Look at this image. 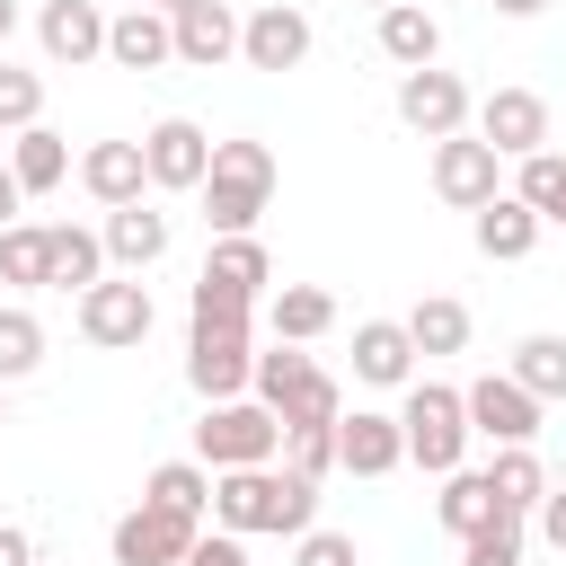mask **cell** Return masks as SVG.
<instances>
[{"label": "cell", "mask_w": 566, "mask_h": 566, "mask_svg": "<svg viewBox=\"0 0 566 566\" xmlns=\"http://www.w3.org/2000/svg\"><path fill=\"white\" fill-rule=\"evenodd\" d=\"M460 407H469V433H478V442H539V416H548L513 371H478V380L460 389Z\"/></svg>", "instance_id": "12"}, {"label": "cell", "mask_w": 566, "mask_h": 566, "mask_svg": "<svg viewBox=\"0 0 566 566\" xmlns=\"http://www.w3.org/2000/svg\"><path fill=\"white\" fill-rule=\"evenodd\" d=\"M177 566H248V539H239V531H212V522H203V531H195V548H186Z\"/></svg>", "instance_id": "41"}, {"label": "cell", "mask_w": 566, "mask_h": 566, "mask_svg": "<svg viewBox=\"0 0 566 566\" xmlns=\"http://www.w3.org/2000/svg\"><path fill=\"white\" fill-rule=\"evenodd\" d=\"M142 504H159V513H177V522H212V469L186 451V460H159L150 478H142Z\"/></svg>", "instance_id": "26"}, {"label": "cell", "mask_w": 566, "mask_h": 566, "mask_svg": "<svg viewBox=\"0 0 566 566\" xmlns=\"http://www.w3.org/2000/svg\"><path fill=\"white\" fill-rule=\"evenodd\" d=\"M168 35H177V62H186V71H221V62H239V9H230V0H195V9H177Z\"/></svg>", "instance_id": "19"}, {"label": "cell", "mask_w": 566, "mask_h": 566, "mask_svg": "<svg viewBox=\"0 0 566 566\" xmlns=\"http://www.w3.org/2000/svg\"><path fill=\"white\" fill-rule=\"evenodd\" d=\"M274 460H283L292 478L318 486V478L336 469V424H283V451H274Z\"/></svg>", "instance_id": "36"}, {"label": "cell", "mask_w": 566, "mask_h": 566, "mask_svg": "<svg viewBox=\"0 0 566 566\" xmlns=\"http://www.w3.org/2000/svg\"><path fill=\"white\" fill-rule=\"evenodd\" d=\"M407 336H416V354H460V345H469V301L424 292V301L407 310Z\"/></svg>", "instance_id": "32"}, {"label": "cell", "mask_w": 566, "mask_h": 566, "mask_svg": "<svg viewBox=\"0 0 566 566\" xmlns=\"http://www.w3.org/2000/svg\"><path fill=\"white\" fill-rule=\"evenodd\" d=\"M18 27H27V0H0V44H9Z\"/></svg>", "instance_id": "45"}, {"label": "cell", "mask_w": 566, "mask_h": 566, "mask_svg": "<svg viewBox=\"0 0 566 566\" xmlns=\"http://www.w3.org/2000/svg\"><path fill=\"white\" fill-rule=\"evenodd\" d=\"M0 566H35V539L18 522H0Z\"/></svg>", "instance_id": "43"}, {"label": "cell", "mask_w": 566, "mask_h": 566, "mask_svg": "<svg viewBox=\"0 0 566 566\" xmlns=\"http://www.w3.org/2000/svg\"><path fill=\"white\" fill-rule=\"evenodd\" d=\"M106 274V239L88 230V221H44V292H88Z\"/></svg>", "instance_id": "23"}, {"label": "cell", "mask_w": 566, "mask_h": 566, "mask_svg": "<svg viewBox=\"0 0 566 566\" xmlns=\"http://www.w3.org/2000/svg\"><path fill=\"white\" fill-rule=\"evenodd\" d=\"M469 115H478V97H469V80H460V71H442V62L398 71V124H407V133L442 142V133H469Z\"/></svg>", "instance_id": "9"}, {"label": "cell", "mask_w": 566, "mask_h": 566, "mask_svg": "<svg viewBox=\"0 0 566 566\" xmlns=\"http://www.w3.org/2000/svg\"><path fill=\"white\" fill-rule=\"evenodd\" d=\"M203 230L212 239H230V230H256L265 221V203H274V150L265 142H248V133H230V142H212V168H203Z\"/></svg>", "instance_id": "2"}, {"label": "cell", "mask_w": 566, "mask_h": 566, "mask_svg": "<svg viewBox=\"0 0 566 566\" xmlns=\"http://www.w3.org/2000/svg\"><path fill=\"white\" fill-rule=\"evenodd\" d=\"M195 531H203V522H177V513H159V504H133V513L106 531V557H115V566H177V557L195 548Z\"/></svg>", "instance_id": "16"}, {"label": "cell", "mask_w": 566, "mask_h": 566, "mask_svg": "<svg viewBox=\"0 0 566 566\" xmlns=\"http://www.w3.org/2000/svg\"><path fill=\"white\" fill-rule=\"evenodd\" d=\"M318 522V486L292 478L283 460L265 469H212V531H239V539H301Z\"/></svg>", "instance_id": "1"}, {"label": "cell", "mask_w": 566, "mask_h": 566, "mask_svg": "<svg viewBox=\"0 0 566 566\" xmlns=\"http://www.w3.org/2000/svg\"><path fill=\"white\" fill-rule=\"evenodd\" d=\"M548 0H495V18H539Z\"/></svg>", "instance_id": "46"}, {"label": "cell", "mask_w": 566, "mask_h": 566, "mask_svg": "<svg viewBox=\"0 0 566 566\" xmlns=\"http://www.w3.org/2000/svg\"><path fill=\"white\" fill-rule=\"evenodd\" d=\"M97 239H106V265H115V274H150V265L168 256V212H150V195H142V203H115V212L97 221Z\"/></svg>", "instance_id": "20"}, {"label": "cell", "mask_w": 566, "mask_h": 566, "mask_svg": "<svg viewBox=\"0 0 566 566\" xmlns=\"http://www.w3.org/2000/svg\"><path fill=\"white\" fill-rule=\"evenodd\" d=\"M398 433H407V460H416L424 478H451V469L469 460V442H478L460 389H451V380H424V371L398 389Z\"/></svg>", "instance_id": "4"}, {"label": "cell", "mask_w": 566, "mask_h": 566, "mask_svg": "<svg viewBox=\"0 0 566 566\" xmlns=\"http://www.w3.org/2000/svg\"><path fill=\"white\" fill-rule=\"evenodd\" d=\"M203 274H212V283H230V292H248V301H265L274 256H265V239H256V230H230V239H212V248H203Z\"/></svg>", "instance_id": "29"}, {"label": "cell", "mask_w": 566, "mask_h": 566, "mask_svg": "<svg viewBox=\"0 0 566 566\" xmlns=\"http://www.w3.org/2000/svg\"><path fill=\"white\" fill-rule=\"evenodd\" d=\"M292 566H363V557H354V539H345V531H327V522H310V531L292 539Z\"/></svg>", "instance_id": "40"}, {"label": "cell", "mask_w": 566, "mask_h": 566, "mask_svg": "<svg viewBox=\"0 0 566 566\" xmlns=\"http://www.w3.org/2000/svg\"><path fill=\"white\" fill-rule=\"evenodd\" d=\"M469 133L513 168V159L548 150V97H539V88H486V97H478V115H469Z\"/></svg>", "instance_id": "10"}, {"label": "cell", "mask_w": 566, "mask_h": 566, "mask_svg": "<svg viewBox=\"0 0 566 566\" xmlns=\"http://www.w3.org/2000/svg\"><path fill=\"white\" fill-rule=\"evenodd\" d=\"M35 44H44L53 71L106 62V0H44L35 9Z\"/></svg>", "instance_id": "14"}, {"label": "cell", "mask_w": 566, "mask_h": 566, "mask_svg": "<svg viewBox=\"0 0 566 566\" xmlns=\"http://www.w3.org/2000/svg\"><path fill=\"white\" fill-rule=\"evenodd\" d=\"M0 283L9 292H44V221H9L0 230Z\"/></svg>", "instance_id": "35"}, {"label": "cell", "mask_w": 566, "mask_h": 566, "mask_svg": "<svg viewBox=\"0 0 566 566\" xmlns=\"http://www.w3.org/2000/svg\"><path fill=\"white\" fill-rule=\"evenodd\" d=\"M248 398H256V407H274V424H336V416H345V380H336L318 354L283 345V336L256 354Z\"/></svg>", "instance_id": "3"}, {"label": "cell", "mask_w": 566, "mask_h": 566, "mask_svg": "<svg viewBox=\"0 0 566 566\" xmlns=\"http://www.w3.org/2000/svg\"><path fill=\"white\" fill-rule=\"evenodd\" d=\"M44 363V318L27 301H0V380H27Z\"/></svg>", "instance_id": "34"}, {"label": "cell", "mask_w": 566, "mask_h": 566, "mask_svg": "<svg viewBox=\"0 0 566 566\" xmlns=\"http://www.w3.org/2000/svg\"><path fill=\"white\" fill-rule=\"evenodd\" d=\"M504 371H513V380H522V389H531L539 407H557V398H566V336H557V327H539V336H522Z\"/></svg>", "instance_id": "31"}, {"label": "cell", "mask_w": 566, "mask_h": 566, "mask_svg": "<svg viewBox=\"0 0 566 566\" xmlns=\"http://www.w3.org/2000/svg\"><path fill=\"white\" fill-rule=\"evenodd\" d=\"M433 195H442L451 212H478L486 195H504V159H495L478 133H442V142H433Z\"/></svg>", "instance_id": "13"}, {"label": "cell", "mask_w": 566, "mask_h": 566, "mask_svg": "<svg viewBox=\"0 0 566 566\" xmlns=\"http://www.w3.org/2000/svg\"><path fill=\"white\" fill-rule=\"evenodd\" d=\"M256 371V318H186V389L195 398H248Z\"/></svg>", "instance_id": "6"}, {"label": "cell", "mask_w": 566, "mask_h": 566, "mask_svg": "<svg viewBox=\"0 0 566 566\" xmlns=\"http://www.w3.org/2000/svg\"><path fill=\"white\" fill-rule=\"evenodd\" d=\"M9 177H18L27 195H53V186L71 177V142H62L53 124H27V133H9Z\"/></svg>", "instance_id": "28"}, {"label": "cell", "mask_w": 566, "mask_h": 566, "mask_svg": "<svg viewBox=\"0 0 566 566\" xmlns=\"http://www.w3.org/2000/svg\"><path fill=\"white\" fill-rule=\"evenodd\" d=\"M336 469H345V478H389V469H407V433H398V416H389V407H354V416H336Z\"/></svg>", "instance_id": "15"}, {"label": "cell", "mask_w": 566, "mask_h": 566, "mask_svg": "<svg viewBox=\"0 0 566 566\" xmlns=\"http://www.w3.org/2000/svg\"><path fill=\"white\" fill-rule=\"evenodd\" d=\"M433 522H442L451 539H478L486 522H504V504H495V486H486V469H469V460H460V469L442 478V495H433Z\"/></svg>", "instance_id": "27"}, {"label": "cell", "mask_w": 566, "mask_h": 566, "mask_svg": "<svg viewBox=\"0 0 566 566\" xmlns=\"http://www.w3.org/2000/svg\"><path fill=\"white\" fill-rule=\"evenodd\" d=\"M35 566H53V557H35Z\"/></svg>", "instance_id": "50"}, {"label": "cell", "mask_w": 566, "mask_h": 566, "mask_svg": "<svg viewBox=\"0 0 566 566\" xmlns=\"http://www.w3.org/2000/svg\"><path fill=\"white\" fill-rule=\"evenodd\" d=\"M9 221H27V186H18L9 159H0V230H9Z\"/></svg>", "instance_id": "44"}, {"label": "cell", "mask_w": 566, "mask_h": 566, "mask_svg": "<svg viewBox=\"0 0 566 566\" xmlns=\"http://www.w3.org/2000/svg\"><path fill=\"white\" fill-rule=\"evenodd\" d=\"M486 486H495V504H504V513H522V522H531V504L548 495V469H539V451H531V442H495Z\"/></svg>", "instance_id": "30"}, {"label": "cell", "mask_w": 566, "mask_h": 566, "mask_svg": "<svg viewBox=\"0 0 566 566\" xmlns=\"http://www.w3.org/2000/svg\"><path fill=\"white\" fill-rule=\"evenodd\" d=\"M531 522H539V539H548V548H566V486H548V495L531 504Z\"/></svg>", "instance_id": "42"}, {"label": "cell", "mask_w": 566, "mask_h": 566, "mask_svg": "<svg viewBox=\"0 0 566 566\" xmlns=\"http://www.w3.org/2000/svg\"><path fill=\"white\" fill-rule=\"evenodd\" d=\"M363 9H389V0H363Z\"/></svg>", "instance_id": "49"}, {"label": "cell", "mask_w": 566, "mask_h": 566, "mask_svg": "<svg viewBox=\"0 0 566 566\" xmlns=\"http://www.w3.org/2000/svg\"><path fill=\"white\" fill-rule=\"evenodd\" d=\"M115 9H124V0H115Z\"/></svg>", "instance_id": "51"}, {"label": "cell", "mask_w": 566, "mask_h": 566, "mask_svg": "<svg viewBox=\"0 0 566 566\" xmlns=\"http://www.w3.org/2000/svg\"><path fill=\"white\" fill-rule=\"evenodd\" d=\"M106 62H115V71H159V62H177L168 9H150V0H124V9H106Z\"/></svg>", "instance_id": "17"}, {"label": "cell", "mask_w": 566, "mask_h": 566, "mask_svg": "<svg viewBox=\"0 0 566 566\" xmlns=\"http://www.w3.org/2000/svg\"><path fill=\"white\" fill-rule=\"evenodd\" d=\"M274 451H283L274 407H256V398H203V416H195V460L203 469H265Z\"/></svg>", "instance_id": "5"}, {"label": "cell", "mask_w": 566, "mask_h": 566, "mask_svg": "<svg viewBox=\"0 0 566 566\" xmlns=\"http://www.w3.org/2000/svg\"><path fill=\"white\" fill-rule=\"evenodd\" d=\"M142 168H150V195H195L203 168H212V133L195 115H159L142 133Z\"/></svg>", "instance_id": "11"}, {"label": "cell", "mask_w": 566, "mask_h": 566, "mask_svg": "<svg viewBox=\"0 0 566 566\" xmlns=\"http://www.w3.org/2000/svg\"><path fill=\"white\" fill-rule=\"evenodd\" d=\"M310 44H318V27H310L301 0H256V9L239 18V62H248V71H301Z\"/></svg>", "instance_id": "8"}, {"label": "cell", "mask_w": 566, "mask_h": 566, "mask_svg": "<svg viewBox=\"0 0 566 566\" xmlns=\"http://www.w3.org/2000/svg\"><path fill=\"white\" fill-rule=\"evenodd\" d=\"M27 124H44V80L0 53V133H27Z\"/></svg>", "instance_id": "37"}, {"label": "cell", "mask_w": 566, "mask_h": 566, "mask_svg": "<svg viewBox=\"0 0 566 566\" xmlns=\"http://www.w3.org/2000/svg\"><path fill=\"white\" fill-rule=\"evenodd\" d=\"M539 230H548V221H539L513 186H504V195H486V203L469 212V239H478V256H486V265H522V256L539 248Z\"/></svg>", "instance_id": "18"}, {"label": "cell", "mask_w": 566, "mask_h": 566, "mask_svg": "<svg viewBox=\"0 0 566 566\" xmlns=\"http://www.w3.org/2000/svg\"><path fill=\"white\" fill-rule=\"evenodd\" d=\"M71 318H80V336H88V345L124 354V345H142V336H150V318H159V310H150V283H142V274H115V265H106V274L71 301Z\"/></svg>", "instance_id": "7"}, {"label": "cell", "mask_w": 566, "mask_h": 566, "mask_svg": "<svg viewBox=\"0 0 566 566\" xmlns=\"http://www.w3.org/2000/svg\"><path fill=\"white\" fill-rule=\"evenodd\" d=\"M71 177L115 212V203H142L150 195V168H142V142H88L80 159H71Z\"/></svg>", "instance_id": "22"}, {"label": "cell", "mask_w": 566, "mask_h": 566, "mask_svg": "<svg viewBox=\"0 0 566 566\" xmlns=\"http://www.w3.org/2000/svg\"><path fill=\"white\" fill-rule=\"evenodd\" d=\"M150 9H168V18H177V9H195V0H150Z\"/></svg>", "instance_id": "47"}, {"label": "cell", "mask_w": 566, "mask_h": 566, "mask_svg": "<svg viewBox=\"0 0 566 566\" xmlns=\"http://www.w3.org/2000/svg\"><path fill=\"white\" fill-rule=\"evenodd\" d=\"M265 327H274L283 345H318V336L336 327V292H327V283H274V292H265Z\"/></svg>", "instance_id": "25"}, {"label": "cell", "mask_w": 566, "mask_h": 566, "mask_svg": "<svg viewBox=\"0 0 566 566\" xmlns=\"http://www.w3.org/2000/svg\"><path fill=\"white\" fill-rule=\"evenodd\" d=\"M504 186H513V195H522L539 221H557V230H566V159H557V150H531V159H513V177H504Z\"/></svg>", "instance_id": "33"}, {"label": "cell", "mask_w": 566, "mask_h": 566, "mask_svg": "<svg viewBox=\"0 0 566 566\" xmlns=\"http://www.w3.org/2000/svg\"><path fill=\"white\" fill-rule=\"evenodd\" d=\"M522 513H504V522H486L478 539H460V566H522Z\"/></svg>", "instance_id": "38"}, {"label": "cell", "mask_w": 566, "mask_h": 566, "mask_svg": "<svg viewBox=\"0 0 566 566\" xmlns=\"http://www.w3.org/2000/svg\"><path fill=\"white\" fill-rule=\"evenodd\" d=\"M354 380H363V389H407V380H416V336H407V318H363V327H354Z\"/></svg>", "instance_id": "24"}, {"label": "cell", "mask_w": 566, "mask_h": 566, "mask_svg": "<svg viewBox=\"0 0 566 566\" xmlns=\"http://www.w3.org/2000/svg\"><path fill=\"white\" fill-rule=\"evenodd\" d=\"M186 318H256V301H248V292H230V283H212V274H195Z\"/></svg>", "instance_id": "39"}, {"label": "cell", "mask_w": 566, "mask_h": 566, "mask_svg": "<svg viewBox=\"0 0 566 566\" xmlns=\"http://www.w3.org/2000/svg\"><path fill=\"white\" fill-rule=\"evenodd\" d=\"M0 433H9V380H0Z\"/></svg>", "instance_id": "48"}, {"label": "cell", "mask_w": 566, "mask_h": 566, "mask_svg": "<svg viewBox=\"0 0 566 566\" xmlns=\"http://www.w3.org/2000/svg\"><path fill=\"white\" fill-rule=\"evenodd\" d=\"M371 44H380V62L424 71V62H442V18H433L424 0H389V9L371 18Z\"/></svg>", "instance_id": "21"}]
</instances>
